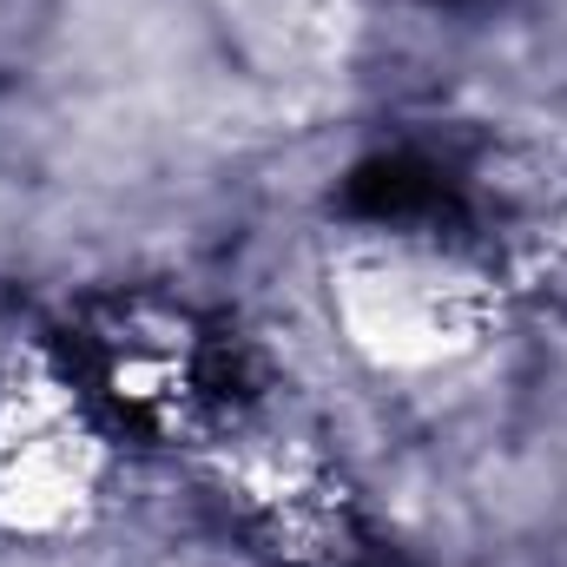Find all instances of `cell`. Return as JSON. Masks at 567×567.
I'll return each instance as SVG.
<instances>
[{"mask_svg": "<svg viewBox=\"0 0 567 567\" xmlns=\"http://www.w3.org/2000/svg\"><path fill=\"white\" fill-rule=\"evenodd\" d=\"M350 205L370 212V218H429L449 205V172L429 165L416 152H396V158H370L357 178H350Z\"/></svg>", "mask_w": 567, "mask_h": 567, "instance_id": "cell-1", "label": "cell"}]
</instances>
